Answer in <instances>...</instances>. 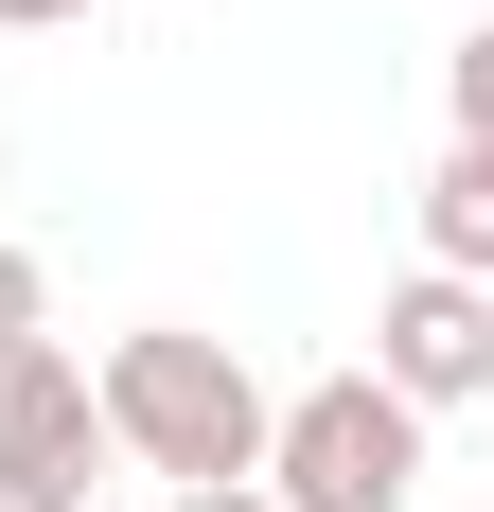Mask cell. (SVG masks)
Returning a JSON list of instances; mask_svg holds the SVG:
<instances>
[{
	"mask_svg": "<svg viewBox=\"0 0 494 512\" xmlns=\"http://www.w3.org/2000/svg\"><path fill=\"white\" fill-rule=\"evenodd\" d=\"M89 407H106V442L142 477H265V424H283V389L230 354V336H195V318H142V336H106L89 354Z\"/></svg>",
	"mask_w": 494,
	"mask_h": 512,
	"instance_id": "6da1fadb",
	"label": "cell"
},
{
	"mask_svg": "<svg viewBox=\"0 0 494 512\" xmlns=\"http://www.w3.org/2000/svg\"><path fill=\"white\" fill-rule=\"evenodd\" d=\"M265 495H283V512H406V495H424V407L371 389V371L283 389V424H265Z\"/></svg>",
	"mask_w": 494,
	"mask_h": 512,
	"instance_id": "7a4b0ae2",
	"label": "cell"
},
{
	"mask_svg": "<svg viewBox=\"0 0 494 512\" xmlns=\"http://www.w3.org/2000/svg\"><path fill=\"white\" fill-rule=\"evenodd\" d=\"M106 407H89V354L71 336H18L0 354V512H89L106 495Z\"/></svg>",
	"mask_w": 494,
	"mask_h": 512,
	"instance_id": "3957f363",
	"label": "cell"
},
{
	"mask_svg": "<svg viewBox=\"0 0 494 512\" xmlns=\"http://www.w3.org/2000/svg\"><path fill=\"white\" fill-rule=\"evenodd\" d=\"M477 371H494V283L406 265L389 301H371V389H406V407L442 424V407H477Z\"/></svg>",
	"mask_w": 494,
	"mask_h": 512,
	"instance_id": "277c9868",
	"label": "cell"
},
{
	"mask_svg": "<svg viewBox=\"0 0 494 512\" xmlns=\"http://www.w3.org/2000/svg\"><path fill=\"white\" fill-rule=\"evenodd\" d=\"M424 265H442V283H494V142H442V177H424Z\"/></svg>",
	"mask_w": 494,
	"mask_h": 512,
	"instance_id": "5b68a950",
	"label": "cell"
},
{
	"mask_svg": "<svg viewBox=\"0 0 494 512\" xmlns=\"http://www.w3.org/2000/svg\"><path fill=\"white\" fill-rule=\"evenodd\" d=\"M442 106H459V142H494V18L442 53Z\"/></svg>",
	"mask_w": 494,
	"mask_h": 512,
	"instance_id": "8992f818",
	"label": "cell"
},
{
	"mask_svg": "<svg viewBox=\"0 0 494 512\" xmlns=\"http://www.w3.org/2000/svg\"><path fill=\"white\" fill-rule=\"evenodd\" d=\"M18 336H53V265L36 248H0V354H18Z\"/></svg>",
	"mask_w": 494,
	"mask_h": 512,
	"instance_id": "52a82bcc",
	"label": "cell"
},
{
	"mask_svg": "<svg viewBox=\"0 0 494 512\" xmlns=\"http://www.w3.org/2000/svg\"><path fill=\"white\" fill-rule=\"evenodd\" d=\"M177 512H283V495H265V477H195Z\"/></svg>",
	"mask_w": 494,
	"mask_h": 512,
	"instance_id": "ba28073f",
	"label": "cell"
},
{
	"mask_svg": "<svg viewBox=\"0 0 494 512\" xmlns=\"http://www.w3.org/2000/svg\"><path fill=\"white\" fill-rule=\"evenodd\" d=\"M53 18H89V0H0V36H53Z\"/></svg>",
	"mask_w": 494,
	"mask_h": 512,
	"instance_id": "9c48e42d",
	"label": "cell"
},
{
	"mask_svg": "<svg viewBox=\"0 0 494 512\" xmlns=\"http://www.w3.org/2000/svg\"><path fill=\"white\" fill-rule=\"evenodd\" d=\"M477 407H494V371H477Z\"/></svg>",
	"mask_w": 494,
	"mask_h": 512,
	"instance_id": "30bf717a",
	"label": "cell"
},
{
	"mask_svg": "<svg viewBox=\"0 0 494 512\" xmlns=\"http://www.w3.org/2000/svg\"><path fill=\"white\" fill-rule=\"evenodd\" d=\"M477 18H494V0H477Z\"/></svg>",
	"mask_w": 494,
	"mask_h": 512,
	"instance_id": "8fae6325",
	"label": "cell"
}]
</instances>
